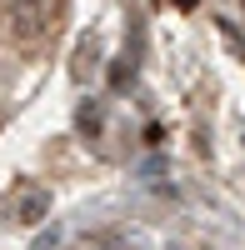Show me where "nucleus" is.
I'll return each instance as SVG.
<instances>
[{
	"instance_id": "nucleus-2",
	"label": "nucleus",
	"mask_w": 245,
	"mask_h": 250,
	"mask_svg": "<svg viewBox=\"0 0 245 250\" xmlns=\"http://www.w3.org/2000/svg\"><path fill=\"white\" fill-rule=\"evenodd\" d=\"M175 5H195V0H175Z\"/></svg>"
},
{
	"instance_id": "nucleus-1",
	"label": "nucleus",
	"mask_w": 245,
	"mask_h": 250,
	"mask_svg": "<svg viewBox=\"0 0 245 250\" xmlns=\"http://www.w3.org/2000/svg\"><path fill=\"white\" fill-rule=\"evenodd\" d=\"M5 30H10V40H20V45H35L40 30H45V0H10Z\"/></svg>"
}]
</instances>
